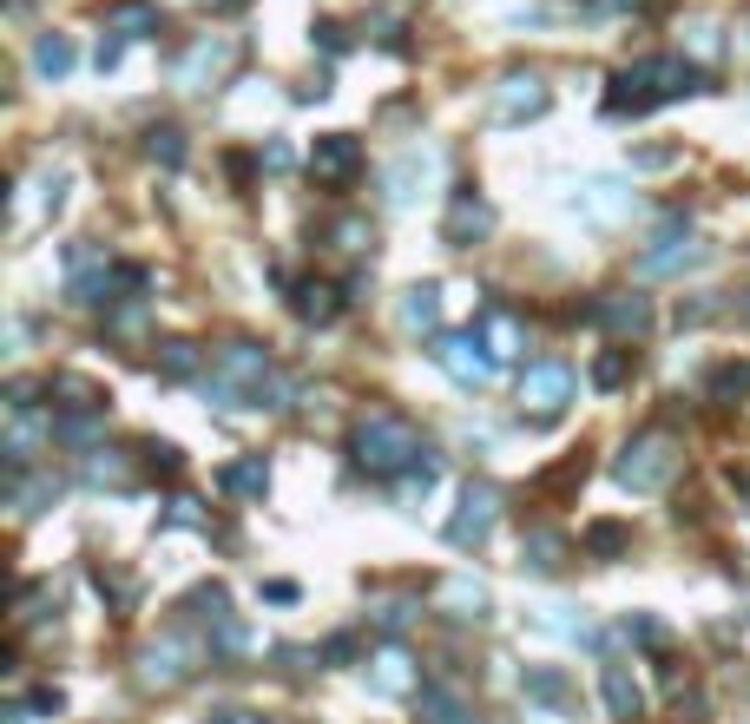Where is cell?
Instances as JSON below:
<instances>
[{"mask_svg": "<svg viewBox=\"0 0 750 724\" xmlns=\"http://www.w3.org/2000/svg\"><path fill=\"white\" fill-rule=\"evenodd\" d=\"M349 461L375 481H395V474H435V448L422 441V428L395 409H362L349 422Z\"/></svg>", "mask_w": 750, "mask_h": 724, "instance_id": "obj_1", "label": "cell"}, {"mask_svg": "<svg viewBox=\"0 0 750 724\" xmlns=\"http://www.w3.org/2000/svg\"><path fill=\"white\" fill-rule=\"evenodd\" d=\"M204 395L218 409H290V382L277 376L270 349L257 343H224L204 369Z\"/></svg>", "mask_w": 750, "mask_h": 724, "instance_id": "obj_2", "label": "cell"}, {"mask_svg": "<svg viewBox=\"0 0 750 724\" xmlns=\"http://www.w3.org/2000/svg\"><path fill=\"white\" fill-rule=\"evenodd\" d=\"M704 86V66H691L685 53H652V60H639V66H625L619 79H612V93H606V112H652V106H665V99H685V93H698Z\"/></svg>", "mask_w": 750, "mask_h": 724, "instance_id": "obj_3", "label": "cell"}, {"mask_svg": "<svg viewBox=\"0 0 750 724\" xmlns=\"http://www.w3.org/2000/svg\"><path fill=\"white\" fill-rule=\"evenodd\" d=\"M685 468V448H678L665 428H645V435H632L619 448V461H612V481L632 494H658V488H672V474Z\"/></svg>", "mask_w": 750, "mask_h": 724, "instance_id": "obj_4", "label": "cell"}, {"mask_svg": "<svg viewBox=\"0 0 750 724\" xmlns=\"http://www.w3.org/2000/svg\"><path fill=\"white\" fill-rule=\"evenodd\" d=\"M573 389H579V376L566 369V362H527V369H520V409H527L533 422H553V415H566Z\"/></svg>", "mask_w": 750, "mask_h": 724, "instance_id": "obj_5", "label": "cell"}, {"mask_svg": "<svg viewBox=\"0 0 750 724\" xmlns=\"http://www.w3.org/2000/svg\"><path fill=\"white\" fill-rule=\"evenodd\" d=\"M428 356L441 362V376L448 382H461V389H481V382H494V369L500 362L487 356V343L474 330H448V336H435V349Z\"/></svg>", "mask_w": 750, "mask_h": 724, "instance_id": "obj_6", "label": "cell"}, {"mask_svg": "<svg viewBox=\"0 0 750 724\" xmlns=\"http://www.w3.org/2000/svg\"><path fill=\"white\" fill-rule=\"evenodd\" d=\"M191 665H198V646H191L185 632H165V639H152L139 652V685L145 692H172V685L191 678Z\"/></svg>", "mask_w": 750, "mask_h": 724, "instance_id": "obj_7", "label": "cell"}, {"mask_svg": "<svg viewBox=\"0 0 750 724\" xmlns=\"http://www.w3.org/2000/svg\"><path fill=\"white\" fill-rule=\"evenodd\" d=\"M231 60H237L231 33H204V40H191L185 60H178V86H185V93H211V86L231 73Z\"/></svg>", "mask_w": 750, "mask_h": 724, "instance_id": "obj_8", "label": "cell"}, {"mask_svg": "<svg viewBox=\"0 0 750 724\" xmlns=\"http://www.w3.org/2000/svg\"><path fill=\"white\" fill-rule=\"evenodd\" d=\"M494 514H500V494L487 488V481H468L461 488V507H454V520H448V547H481L487 534H494Z\"/></svg>", "mask_w": 750, "mask_h": 724, "instance_id": "obj_9", "label": "cell"}, {"mask_svg": "<svg viewBox=\"0 0 750 724\" xmlns=\"http://www.w3.org/2000/svg\"><path fill=\"white\" fill-rule=\"evenodd\" d=\"M310 178L329 191H349L362 178V145L349 139V132H323V139L310 145Z\"/></svg>", "mask_w": 750, "mask_h": 724, "instance_id": "obj_10", "label": "cell"}, {"mask_svg": "<svg viewBox=\"0 0 750 724\" xmlns=\"http://www.w3.org/2000/svg\"><path fill=\"white\" fill-rule=\"evenodd\" d=\"M586 316H593L599 330H612L619 343H639V336L652 330V297H639V290H606L599 303H586Z\"/></svg>", "mask_w": 750, "mask_h": 724, "instance_id": "obj_11", "label": "cell"}, {"mask_svg": "<svg viewBox=\"0 0 750 724\" xmlns=\"http://www.w3.org/2000/svg\"><path fill=\"white\" fill-rule=\"evenodd\" d=\"M520 698H527V705H540L547 711V718H579V692H573V678L560 672V665H527V672H520Z\"/></svg>", "mask_w": 750, "mask_h": 724, "instance_id": "obj_12", "label": "cell"}, {"mask_svg": "<svg viewBox=\"0 0 750 724\" xmlns=\"http://www.w3.org/2000/svg\"><path fill=\"white\" fill-rule=\"evenodd\" d=\"M494 231V205H487L474 185H461L448 198V218H441V237H448L454 251H468V244H481V237Z\"/></svg>", "mask_w": 750, "mask_h": 724, "instance_id": "obj_13", "label": "cell"}, {"mask_svg": "<svg viewBox=\"0 0 750 724\" xmlns=\"http://www.w3.org/2000/svg\"><path fill=\"white\" fill-rule=\"evenodd\" d=\"M547 79L540 73H507L500 79V93H494V119L500 126H520V119H540L547 112Z\"/></svg>", "mask_w": 750, "mask_h": 724, "instance_id": "obj_14", "label": "cell"}, {"mask_svg": "<svg viewBox=\"0 0 750 724\" xmlns=\"http://www.w3.org/2000/svg\"><path fill=\"white\" fill-rule=\"evenodd\" d=\"M468 330L487 343V356H494V362H520V356H527V330H520V316H507L500 303H481V316H474Z\"/></svg>", "mask_w": 750, "mask_h": 724, "instance_id": "obj_15", "label": "cell"}, {"mask_svg": "<svg viewBox=\"0 0 750 724\" xmlns=\"http://www.w3.org/2000/svg\"><path fill=\"white\" fill-rule=\"evenodd\" d=\"M185 606H191V619H198V626H211V632H218V652H244V626H237L231 593H224V586H198V593H191Z\"/></svg>", "mask_w": 750, "mask_h": 724, "instance_id": "obj_16", "label": "cell"}, {"mask_svg": "<svg viewBox=\"0 0 750 724\" xmlns=\"http://www.w3.org/2000/svg\"><path fill=\"white\" fill-rule=\"evenodd\" d=\"M704 257H711V251H704V244H698L691 231L665 224V237H658L652 251L639 257V270H645V277H672V270H691V264H704Z\"/></svg>", "mask_w": 750, "mask_h": 724, "instance_id": "obj_17", "label": "cell"}, {"mask_svg": "<svg viewBox=\"0 0 750 724\" xmlns=\"http://www.w3.org/2000/svg\"><path fill=\"white\" fill-rule=\"evenodd\" d=\"M395 323L408 336H435L441 330V284H408L402 303H395Z\"/></svg>", "mask_w": 750, "mask_h": 724, "instance_id": "obj_18", "label": "cell"}, {"mask_svg": "<svg viewBox=\"0 0 750 724\" xmlns=\"http://www.w3.org/2000/svg\"><path fill=\"white\" fill-rule=\"evenodd\" d=\"M369 692H382V698L415 692V659H408L402 646H382V652L369 659Z\"/></svg>", "mask_w": 750, "mask_h": 724, "instance_id": "obj_19", "label": "cell"}, {"mask_svg": "<svg viewBox=\"0 0 750 724\" xmlns=\"http://www.w3.org/2000/svg\"><path fill=\"white\" fill-rule=\"evenodd\" d=\"M599 698H606V718H619V724H632L645 711L639 678L625 672V665H606V672H599Z\"/></svg>", "mask_w": 750, "mask_h": 724, "instance_id": "obj_20", "label": "cell"}, {"mask_svg": "<svg viewBox=\"0 0 750 724\" xmlns=\"http://www.w3.org/2000/svg\"><path fill=\"white\" fill-rule=\"evenodd\" d=\"M99 428H106V409H93V402H66V409L53 415V435L73 441V448H86V455H93Z\"/></svg>", "mask_w": 750, "mask_h": 724, "instance_id": "obj_21", "label": "cell"}, {"mask_svg": "<svg viewBox=\"0 0 750 724\" xmlns=\"http://www.w3.org/2000/svg\"><path fill=\"white\" fill-rule=\"evenodd\" d=\"M566 534H553V527H527V540H520V567L527 573H560L566 567Z\"/></svg>", "mask_w": 750, "mask_h": 724, "instance_id": "obj_22", "label": "cell"}, {"mask_svg": "<svg viewBox=\"0 0 750 724\" xmlns=\"http://www.w3.org/2000/svg\"><path fill=\"white\" fill-rule=\"evenodd\" d=\"M218 488L231 494V501H264V488H270V461H264V455L231 461V468L218 474Z\"/></svg>", "mask_w": 750, "mask_h": 724, "instance_id": "obj_23", "label": "cell"}, {"mask_svg": "<svg viewBox=\"0 0 750 724\" xmlns=\"http://www.w3.org/2000/svg\"><path fill=\"white\" fill-rule=\"evenodd\" d=\"M579 547H586V560H619V553H632V527L625 520H586Z\"/></svg>", "mask_w": 750, "mask_h": 724, "instance_id": "obj_24", "label": "cell"}, {"mask_svg": "<svg viewBox=\"0 0 750 724\" xmlns=\"http://www.w3.org/2000/svg\"><path fill=\"white\" fill-rule=\"evenodd\" d=\"M158 376H165V382H191V376H204V349H198V343H185V336L158 343Z\"/></svg>", "mask_w": 750, "mask_h": 724, "instance_id": "obj_25", "label": "cell"}, {"mask_svg": "<svg viewBox=\"0 0 750 724\" xmlns=\"http://www.w3.org/2000/svg\"><path fill=\"white\" fill-rule=\"evenodd\" d=\"M33 73L40 79H66L73 73V40H66V33H40V40H33Z\"/></svg>", "mask_w": 750, "mask_h": 724, "instance_id": "obj_26", "label": "cell"}, {"mask_svg": "<svg viewBox=\"0 0 750 724\" xmlns=\"http://www.w3.org/2000/svg\"><path fill=\"white\" fill-rule=\"evenodd\" d=\"M428 165H435V152H402L389 165V205H408L415 198V178H428Z\"/></svg>", "mask_w": 750, "mask_h": 724, "instance_id": "obj_27", "label": "cell"}, {"mask_svg": "<svg viewBox=\"0 0 750 724\" xmlns=\"http://www.w3.org/2000/svg\"><path fill=\"white\" fill-rule=\"evenodd\" d=\"M441 606H448V619H487V586L481 580H448L441 586Z\"/></svg>", "mask_w": 750, "mask_h": 724, "instance_id": "obj_28", "label": "cell"}, {"mask_svg": "<svg viewBox=\"0 0 750 724\" xmlns=\"http://www.w3.org/2000/svg\"><path fill=\"white\" fill-rule=\"evenodd\" d=\"M290 310H297L303 323H329V316L343 310V297H336V284H297V297H290Z\"/></svg>", "mask_w": 750, "mask_h": 724, "instance_id": "obj_29", "label": "cell"}, {"mask_svg": "<svg viewBox=\"0 0 750 724\" xmlns=\"http://www.w3.org/2000/svg\"><path fill=\"white\" fill-rule=\"evenodd\" d=\"M422 724H468V705L448 685H422Z\"/></svg>", "mask_w": 750, "mask_h": 724, "instance_id": "obj_30", "label": "cell"}, {"mask_svg": "<svg viewBox=\"0 0 750 724\" xmlns=\"http://www.w3.org/2000/svg\"><path fill=\"white\" fill-rule=\"evenodd\" d=\"M632 369H639V349H625V343H612L606 356L593 362V382L599 389H625V382H632Z\"/></svg>", "mask_w": 750, "mask_h": 724, "instance_id": "obj_31", "label": "cell"}, {"mask_svg": "<svg viewBox=\"0 0 750 724\" xmlns=\"http://www.w3.org/2000/svg\"><path fill=\"white\" fill-rule=\"evenodd\" d=\"M79 474H86L93 488H125V481H132V468H125V455H119V448H93Z\"/></svg>", "mask_w": 750, "mask_h": 724, "instance_id": "obj_32", "label": "cell"}, {"mask_svg": "<svg viewBox=\"0 0 750 724\" xmlns=\"http://www.w3.org/2000/svg\"><path fill=\"white\" fill-rule=\"evenodd\" d=\"M145 158L165 165V172H178V165H185V132H178V126H152V132H145Z\"/></svg>", "mask_w": 750, "mask_h": 724, "instance_id": "obj_33", "label": "cell"}, {"mask_svg": "<svg viewBox=\"0 0 750 724\" xmlns=\"http://www.w3.org/2000/svg\"><path fill=\"white\" fill-rule=\"evenodd\" d=\"M112 33H125V40H132V33H158V7H145V0H119V7H112Z\"/></svg>", "mask_w": 750, "mask_h": 724, "instance_id": "obj_34", "label": "cell"}, {"mask_svg": "<svg viewBox=\"0 0 750 724\" xmlns=\"http://www.w3.org/2000/svg\"><path fill=\"white\" fill-rule=\"evenodd\" d=\"M579 481H586V455H566L560 468H547L533 481V494H566V488H579Z\"/></svg>", "mask_w": 750, "mask_h": 724, "instance_id": "obj_35", "label": "cell"}, {"mask_svg": "<svg viewBox=\"0 0 750 724\" xmlns=\"http://www.w3.org/2000/svg\"><path fill=\"white\" fill-rule=\"evenodd\" d=\"M711 395L731 402V395H750V362H724L718 376H711Z\"/></svg>", "mask_w": 750, "mask_h": 724, "instance_id": "obj_36", "label": "cell"}, {"mask_svg": "<svg viewBox=\"0 0 750 724\" xmlns=\"http://www.w3.org/2000/svg\"><path fill=\"white\" fill-rule=\"evenodd\" d=\"M145 461H152V474H165V481H172V474L185 468V461H178V448H172V441H145Z\"/></svg>", "mask_w": 750, "mask_h": 724, "instance_id": "obj_37", "label": "cell"}, {"mask_svg": "<svg viewBox=\"0 0 750 724\" xmlns=\"http://www.w3.org/2000/svg\"><path fill=\"white\" fill-rule=\"evenodd\" d=\"M329 237H336V251H362V244H369V224H362V218H343Z\"/></svg>", "mask_w": 750, "mask_h": 724, "instance_id": "obj_38", "label": "cell"}, {"mask_svg": "<svg viewBox=\"0 0 750 724\" xmlns=\"http://www.w3.org/2000/svg\"><path fill=\"white\" fill-rule=\"evenodd\" d=\"M204 724H270V718H264V711H250V705H218Z\"/></svg>", "mask_w": 750, "mask_h": 724, "instance_id": "obj_39", "label": "cell"}, {"mask_svg": "<svg viewBox=\"0 0 750 724\" xmlns=\"http://www.w3.org/2000/svg\"><path fill=\"white\" fill-rule=\"evenodd\" d=\"M408 619H415V606H408V599H389V606L375 613V626H382V632H402Z\"/></svg>", "mask_w": 750, "mask_h": 724, "instance_id": "obj_40", "label": "cell"}, {"mask_svg": "<svg viewBox=\"0 0 750 724\" xmlns=\"http://www.w3.org/2000/svg\"><path fill=\"white\" fill-rule=\"evenodd\" d=\"M625 639H639V646H658V639H665V626H658V619H625Z\"/></svg>", "mask_w": 750, "mask_h": 724, "instance_id": "obj_41", "label": "cell"}, {"mask_svg": "<svg viewBox=\"0 0 750 724\" xmlns=\"http://www.w3.org/2000/svg\"><path fill=\"white\" fill-rule=\"evenodd\" d=\"M672 145H652V152H639V158H632V165H639V172H665V165H672Z\"/></svg>", "mask_w": 750, "mask_h": 724, "instance_id": "obj_42", "label": "cell"}, {"mask_svg": "<svg viewBox=\"0 0 750 724\" xmlns=\"http://www.w3.org/2000/svg\"><path fill=\"white\" fill-rule=\"evenodd\" d=\"M198 501H191V494H178V501H172V527H198Z\"/></svg>", "mask_w": 750, "mask_h": 724, "instance_id": "obj_43", "label": "cell"}, {"mask_svg": "<svg viewBox=\"0 0 750 724\" xmlns=\"http://www.w3.org/2000/svg\"><path fill=\"white\" fill-rule=\"evenodd\" d=\"M119 53H125V33H112V40H99V73H106V66H119Z\"/></svg>", "mask_w": 750, "mask_h": 724, "instance_id": "obj_44", "label": "cell"}]
</instances>
